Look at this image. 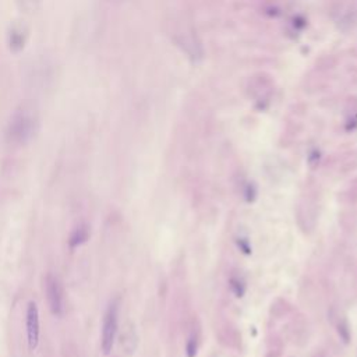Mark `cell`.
I'll return each instance as SVG.
<instances>
[{
  "instance_id": "8",
  "label": "cell",
  "mask_w": 357,
  "mask_h": 357,
  "mask_svg": "<svg viewBox=\"0 0 357 357\" xmlns=\"http://www.w3.org/2000/svg\"><path fill=\"white\" fill-rule=\"evenodd\" d=\"M338 332H339V337L343 339V342H349V339H350V331H349V325H347V322L345 321V320L339 321Z\"/></svg>"
},
{
  "instance_id": "3",
  "label": "cell",
  "mask_w": 357,
  "mask_h": 357,
  "mask_svg": "<svg viewBox=\"0 0 357 357\" xmlns=\"http://www.w3.org/2000/svg\"><path fill=\"white\" fill-rule=\"evenodd\" d=\"M45 293L48 306L52 314L61 317L64 314V292L59 278L53 274H48L45 278Z\"/></svg>"
},
{
  "instance_id": "7",
  "label": "cell",
  "mask_w": 357,
  "mask_h": 357,
  "mask_svg": "<svg viewBox=\"0 0 357 357\" xmlns=\"http://www.w3.org/2000/svg\"><path fill=\"white\" fill-rule=\"evenodd\" d=\"M230 289H232V292L235 293L236 296L241 297L244 295L246 286L243 283V281H240L239 278H232L230 279Z\"/></svg>"
},
{
  "instance_id": "6",
  "label": "cell",
  "mask_w": 357,
  "mask_h": 357,
  "mask_svg": "<svg viewBox=\"0 0 357 357\" xmlns=\"http://www.w3.org/2000/svg\"><path fill=\"white\" fill-rule=\"evenodd\" d=\"M198 335L197 333H191L187 339V343H186V356L187 357H195L197 356V352H198Z\"/></svg>"
},
{
  "instance_id": "1",
  "label": "cell",
  "mask_w": 357,
  "mask_h": 357,
  "mask_svg": "<svg viewBox=\"0 0 357 357\" xmlns=\"http://www.w3.org/2000/svg\"><path fill=\"white\" fill-rule=\"evenodd\" d=\"M39 128V116L34 105H20L11 115L6 127V138L13 145H26L35 137Z\"/></svg>"
},
{
  "instance_id": "11",
  "label": "cell",
  "mask_w": 357,
  "mask_h": 357,
  "mask_svg": "<svg viewBox=\"0 0 357 357\" xmlns=\"http://www.w3.org/2000/svg\"><path fill=\"white\" fill-rule=\"evenodd\" d=\"M316 357H324V356H316Z\"/></svg>"
},
{
  "instance_id": "5",
  "label": "cell",
  "mask_w": 357,
  "mask_h": 357,
  "mask_svg": "<svg viewBox=\"0 0 357 357\" xmlns=\"http://www.w3.org/2000/svg\"><path fill=\"white\" fill-rule=\"evenodd\" d=\"M88 237H90V228H88V225L82 224L80 226H77L76 229L73 230L70 239H69L70 249H77V247L84 244L88 240Z\"/></svg>"
},
{
  "instance_id": "9",
  "label": "cell",
  "mask_w": 357,
  "mask_h": 357,
  "mask_svg": "<svg viewBox=\"0 0 357 357\" xmlns=\"http://www.w3.org/2000/svg\"><path fill=\"white\" fill-rule=\"evenodd\" d=\"M243 194H244L246 199L250 203V201H253V199L255 198V187L251 183H247L246 184V189L244 191H243Z\"/></svg>"
},
{
  "instance_id": "2",
  "label": "cell",
  "mask_w": 357,
  "mask_h": 357,
  "mask_svg": "<svg viewBox=\"0 0 357 357\" xmlns=\"http://www.w3.org/2000/svg\"><path fill=\"white\" fill-rule=\"evenodd\" d=\"M119 299H115L109 303L102 322V337H101V349L103 354H110L113 350L116 337L119 332Z\"/></svg>"
},
{
  "instance_id": "10",
  "label": "cell",
  "mask_w": 357,
  "mask_h": 357,
  "mask_svg": "<svg viewBox=\"0 0 357 357\" xmlns=\"http://www.w3.org/2000/svg\"><path fill=\"white\" fill-rule=\"evenodd\" d=\"M239 247H241V250L244 251L246 254H250V253H251L250 246H249V243H247V241H244V240H240Z\"/></svg>"
},
{
  "instance_id": "4",
  "label": "cell",
  "mask_w": 357,
  "mask_h": 357,
  "mask_svg": "<svg viewBox=\"0 0 357 357\" xmlns=\"http://www.w3.org/2000/svg\"><path fill=\"white\" fill-rule=\"evenodd\" d=\"M26 328L28 347H30V350H35L38 345H39V335H41L39 310H38L35 301H30L28 307H27Z\"/></svg>"
}]
</instances>
